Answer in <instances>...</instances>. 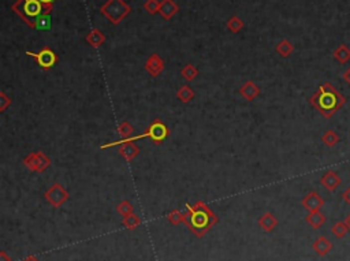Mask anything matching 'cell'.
I'll list each match as a JSON object with an SVG mask.
<instances>
[{
	"instance_id": "2e32d148",
	"label": "cell",
	"mask_w": 350,
	"mask_h": 261,
	"mask_svg": "<svg viewBox=\"0 0 350 261\" xmlns=\"http://www.w3.org/2000/svg\"><path fill=\"white\" fill-rule=\"evenodd\" d=\"M259 227L265 233H271L272 230L278 226V219L275 218L274 215L271 212H265L264 215H261L257 220Z\"/></svg>"
},
{
	"instance_id": "5b68a950",
	"label": "cell",
	"mask_w": 350,
	"mask_h": 261,
	"mask_svg": "<svg viewBox=\"0 0 350 261\" xmlns=\"http://www.w3.org/2000/svg\"><path fill=\"white\" fill-rule=\"evenodd\" d=\"M23 164L29 171L36 174H43L51 166V159L44 152H30L23 158Z\"/></svg>"
},
{
	"instance_id": "3957f363",
	"label": "cell",
	"mask_w": 350,
	"mask_h": 261,
	"mask_svg": "<svg viewBox=\"0 0 350 261\" xmlns=\"http://www.w3.org/2000/svg\"><path fill=\"white\" fill-rule=\"evenodd\" d=\"M130 11V5L126 4L123 0H107L100 8V12L114 25H118L119 22L124 19Z\"/></svg>"
},
{
	"instance_id": "e0dca14e",
	"label": "cell",
	"mask_w": 350,
	"mask_h": 261,
	"mask_svg": "<svg viewBox=\"0 0 350 261\" xmlns=\"http://www.w3.org/2000/svg\"><path fill=\"white\" fill-rule=\"evenodd\" d=\"M334 59L340 63V65H346L350 60V48L345 44H340L334 51Z\"/></svg>"
},
{
	"instance_id": "836d02e7",
	"label": "cell",
	"mask_w": 350,
	"mask_h": 261,
	"mask_svg": "<svg viewBox=\"0 0 350 261\" xmlns=\"http://www.w3.org/2000/svg\"><path fill=\"white\" fill-rule=\"evenodd\" d=\"M342 198H344V201H345L348 205H350V186L342 193Z\"/></svg>"
},
{
	"instance_id": "f546056e",
	"label": "cell",
	"mask_w": 350,
	"mask_h": 261,
	"mask_svg": "<svg viewBox=\"0 0 350 261\" xmlns=\"http://www.w3.org/2000/svg\"><path fill=\"white\" fill-rule=\"evenodd\" d=\"M243 27L242 19H239L238 16H232L227 22V29L233 33H238Z\"/></svg>"
},
{
	"instance_id": "83f0119b",
	"label": "cell",
	"mask_w": 350,
	"mask_h": 261,
	"mask_svg": "<svg viewBox=\"0 0 350 261\" xmlns=\"http://www.w3.org/2000/svg\"><path fill=\"white\" fill-rule=\"evenodd\" d=\"M122 224H123L124 227L127 230H134L137 229L138 226L141 224V219L137 216V215H129V216H126V218H123V220H122Z\"/></svg>"
},
{
	"instance_id": "cb8c5ba5",
	"label": "cell",
	"mask_w": 350,
	"mask_h": 261,
	"mask_svg": "<svg viewBox=\"0 0 350 261\" xmlns=\"http://www.w3.org/2000/svg\"><path fill=\"white\" fill-rule=\"evenodd\" d=\"M181 76H182L183 80H186L188 82H192L199 76V70L193 65L189 63V65L185 66L182 70H181Z\"/></svg>"
},
{
	"instance_id": "30bf717a",
	"label": "cell",
	"mask_w": 350,
	"mask_h": 261,
	"mask_svg": "<svg viewBox=\"0 0 350 261\" xmlns=\"http://www.w3.org/2000/svg\"><path fill=\"white\" fill-rule=\"evenodd\" d=\"M145 70L153 78H156L164 70V60L157 54H152L145 62Z\"/></svg>"
},
{
	"instance_id": "6da1fadb",
	"label": "cell",
	"mask_w": 350,
	"mask_h": 261,
	"mask_svg": "<svg viewBox=\"0 0 350 261\" xmlns=\"http://www.w3.org/2000/svg\"><path fill=\"white\" fill-rule=\"evenodd\" d=\"M308 101L312 107L318 109L319 114L323 118L330 119L345 105L346 97L333 84L324 82L319 87L318 92L313 93Z\"/></svg>"
},
{
	"instance_id": "74e56055",
	"label": "cell",
	"mask_w": 350,
	"mask_h": 261,
	"mask_svg": "<svg viewBox=\"0 0 350 261\" xmlns=\"http://www.w3.org/2000/svg\"><path fill=\"white\" fill-rule=\"evenodd\" d=\"M345 224H346V226H348V230H349V231H350V213L345 218Z\"/></svg>"
},
{
	"instance_id": "8992f818",
	"label": "cell",
	"mask_w": 350,
	"mask_h": 261,
	"mask_svg": "<svg viewBox=\"0 0 350 261\" xmlns=\"http://www.w3.org/2000/svg\"><path fill=\"white\" fill-rule=\"evenodd\" d=\"M115 145H119V155L124 159L126 163H131L140 153V148L135 145L134 142H129L124 141V140H120V141H115V142H108L106 145H102L100 149H106V148H111L115 147Z\"/></svg>"
},
{
	"instance_id": "8d00e7d4",
	"label": "cell",
	"mask_w": 350,
	"mask_h": 261,
	"mask_svg": "<svg viewBox=\"0 0 350 261\" xmlns=\"http://www.w3.org/2000/svg\"><path fill=\"white\" fill-rule=\"evenodd\" d=\"M22 261H40L36 256H27L26 259H23Z\"/></svg>"
},
{
	"instance_id": "d590c367",
	"label": "cell",
	"mask_w": 350,
	"mask_h": 261,
	"mask_svg": "<svg viewBox=\"0 0 350 261\" xmlns=\"http://www.w3.org/2000/svg\"><path fill=\"white\" fill-rule=\"evenodd\" d=\"M0 261H11V257L4 251L0 252Z\"/></svg>"
},
{
	"instance_id": "277c9868",
	"label": "cell",
	"mask_w": 350,
	"mask_h": 261,
	"mask_svg": "<svg viewBox=\"0 0 350 261\" xmlns=\"http://www.w3.org/2000/svg\"><path fill=\"white\" fill-rule=\"evenodd\" d=\"M168 136H170V130H168L167 126L164 125L163 122H160L159 119H156L148 129H146L145 133L131 137V138H127V140H124V141L134 142L137 141V140H141V138H151L155 145H160Z\"/></svg>"
},
{
	"instance_id": "603a6c76",
	"label": "cell",
	"mask_w": 350,
	"mask_h": 261,
	"mask_svg": "<svg viewBox=\"0 0 350 261\" xmlns=\"http://www.w3.org/2000/svg\"><path fill=\"white\" fill-rule=\"evenodd\" d=\"M341 141V137L335 133L334 130H327L322 136V142L327 148H334L338 142Z\"/></svg>"
},
{
	"instance_id": "52a82bcc",
	"label": "cell",
	"mask_w": 350,
	"mask_h": 261,
	"mask_svg": "<svg viewBox=\"0 0 350 261\" xmlns=\"http://www.w3.org/2000/svg\"><path fill=\"white\" fill-rule=\"evenodd\" d=\"M45 200L54 208H60L69 200V191L66 190L60 183H54L48 190L44 193Z\"/></svg>"
},
{
	"instance_id": "f35d334b",
	"label": "cell",
	"mask_w": 350,
	"mask_h": 261,
	"mask_svg": "<svg viewBox=\"0 0 350 261\" xmlns=\"http://www.w3.org/2000/svg\"><path fill=\"white\" fill-rule=\"evenodd\" d=\"M40 1H41L43 4H52V1H54V0H40Z\"/></svg>"
},
{
	"instance_id": "9a60e30c",
	"label": "cell",
	"mask_w": 350,
	"mask_h": 261,
	"mask_svg": "<svg viewBox=\"0 0 350 261\" xmlns=\"http://www.w3.org/2000/svg\"><path fill=\"white\" fill-rule=\"evenodd\" d=\"M178 11H179V7L175 4L174 0H162V1H160L159 12H160V15H162L166 21L171 19Z\"/></svg>"
},
{
	"instance_id": "ac0fdd59",
	"label": "cell",
	"mask_w": 350,
	"mask_h": 261,
	"mask_svg": "<svg viewBox=\"0 0 350 261\" xmlns=\"http://www.w3.org/2000/svg\"><path fill=\"white\" fill-rule=\"evenodd\" d=\"M305 220H307V223L309 224L312 229L318 230L320 229V227L324 224V222H326V216H324L323 213L320 212V211H315V212L308 213Z\"/></svg>"
},
{
	"instance_id": "4316f807",
	"label": "cell",
	"mask_w": 350,
	"mask_h": 261,
	"mask_svg": "<svg viewBox=\"0 0 350 261\" xmlns=\"http://www.w3.org/2000/svg\"><path fill=\"white\" fill-rule=\"evenodd\" d=\"M331 233H333V235H334L335 238L341 240V238H344V237L349 233V230H348V226L345 224V222H337V223L331 227Z\"/></svg>"
},
{
	"instance_id": "f1b7e54d",
	"label": "cell",
	"mask_w": 350,
	"mask_h": 261,
	"mask_svg": "<svg viewBox=\"0 0 350 261\" xmlns=\"http://www.w3.org/2000/svg\"><path fill=\"white\" fill-rule=\"evenodd\" d=\"M23 1H25V0H16L15 3L11 5V8H12V11H15L16 14L21 16L22 19H23V22H26L29 26L34 27V26H33L32 22L29 21L26 16H25V14H23Z\"/></svg>"
},
{
	"instance_id": "d6986e66",
	"label": "cell",
	"mask_w": 350,
	"mask_h": 261,
	"mask_svg": "<svg viewBox=\"0 0 350 261\" xmlns=\"http://www.w3.org/2000/svg\"><path fill=\"white\" fill-rule=\"evenodd\" d=\"M87 43L91 45V47H93V48H99L100 45H103V43L106 41V36L103 34L102 30H99V29H93L89 34L87 36Z\"/></svg>"
},
{
	"instance_id": "4dcf8cb0",
	"label": "cell",
	"mask_w": 350,
	"mask_h": 261,
	"mask_svg": "<svg viewBox=\"0 0 350 261\" xmlns=\"http://www.w3.org/2000/svg\"><path fill=\"white\" fill-rule=\"evenodd\" d=\"M144 8H145L151 15H153V14H156V12H159V8H160V3L157 1V0H146L145 3H144Z\"/></svg>"
},
{
	"instance_id": "d6a6232c",
	"label": "cell",
	"mask_w": 350,
	"mask_h": 261,
	"mask_svg": "<svg viewBox=\"0 0 350 261\" xmlns=\"http://www.w3.org/2000/svg\"><path fill=\"white\" fill-rule=\"evenodd\" d=\"M11 98L5 94L4 92H0V112H4L5 109L8 108V105H11Z\"/></svg>"
},
{
	"instance_id": "7c38bea8",
	"label": "cell",
	"mask_w": 350,
	"mask_h": 261,
	"mask_svg": "<svg viewBox=\"0 0 350 261\" xmlns=\"http://www.w3.org/2000/svg\"><path fill=\"white\" fill-rule=\"evenodd\" d=\"M23 14L25 16H32L37 18L43 14V3L40 0H25L23 1ZM29 19V18H27ZM30 21V19H29ZM33 23V22H32ZM33 26L36 27V23H33Z\"/></svg>"
},
{
	"instance_id": "8fae6325",
	"label": "cell",
	"mask_w": 350,
	"mask_h": 261,
	"mask_svg": "<svg viewBox=\"0 0 350 261\" xmlns=\"http://www.w3.org/2000/svg\"><path fill=\"white\" fill-rule=\"evenodd\" d=\"M341 183H342V179H341L338 173H335L334 170L326 171V173L322 175V178H320V185L329 191L337 190L338 186H341Z\"/></svg>"
},
{
	"instance_id": "4fadbf2b",
	"label": "cell",
	"mask_w": 350,
	"mask_h": 261,
	"mask_svg": "<svg viewBox=\"0 0 350 261\" xmlns=\"http://www.w3.org/2000/svg\"><path fill=\"white\" fill-rule=\"evenodd\" d=\"M312 249L315 251V253L320 257H324L329 255L331 249H333V244L330 242L326 237L320 235L316 238V241L312 244Z\"/></svg>"
},
{
	"instance_id": "1f68e13d",
	"label": "cell",
	"mask_w": 350,
	"mask_h": 261,
	"mask_svg": "<svg viewBox=\"0 0 350 261\" xmlns=\"http://www.w3.org/2000/svg\"><path fill=\"white\" fill-rule=\"evenodd\" d=\"M51 26V19H49V15H40L36 19V27L37 29H48Z\"/></svg>"
},
{
	"instance_id": "ffe728a7",
	"label": "cell",
	"mask_w": 350,
	"mask_h": 261,
	"mask_svg": "<svg viewBox=\"0 0 350 261\" xmlns=\"http://www.w3.org/2000/svg\"><path fill=\"white\" fill-rule=\"evenodd\" d=\"M167 220L174 226H178V224L185 223L188 224L189 220V212L186 211V213L181 212V211H171V212L167 215Z\"/></svg>"
},
{
	"instance_id": "44dd1931",
	"label": "cell",
	"mask_w": 350,
	"mask_h": 261,
	"mask_svg": "<svg viewBox=\"0 0 350 261\" xmlns=\"http://www.w3.org/2000/svg\"><path fill=\"white\" fill-rule=\"evenodd\" d=\"M194 97V90L189 85H183L177 90V98H179V101H182L183 104L190 103Z\"/></svg>"
},
{
	"instance_id": "7402d4cb",
	"label": "cell",
	"mask_w": 350,
	"mask_h": 261,
	"mask_svg": "<svg viewBox=\"0 0 350 261\" xmlns=\"http://www.w3.org/2000/svg\"><path fill=\"white\" fill-rule=\"evenodd\" d=\"M275 51H276L282 58H289V56L294 52V47H293V44H291L289 40H282V41L276 45Z\"/></svg>"
},
{
	"instance_id": "484cf974",
	"label": "cell",
	"mask_w": 350,
	"mask_h": 261,
	"mask_svg": "<svg viewBox=\"0 0 350 261\" xmlns=\"http://www.w3.org/2000/svg\"><path fill=\"white\" fill-rule=\"evenodd\" d=\"M117 212H118L120 216L126 218V216H129V215H133V213H134V207L131 205V202L130 201L123 200V201H120L118 204V207H117Z\"/></svg>"
},
{
	"instance_id": "9c48e42d",
	"label": "cell",
	"mask_w": 350,
	"mask_h": 261,
	"mask_svg": "<svg viewBox=\"0 0 350 261\" xmlns=\"http://www.w3.org/2000/svg\"><path fill=\"white\" fill-rule=\"evenodd\" d=\"M324 204H326L324 198L319 194L318 191H311V193H308L301 201V205L307 209L308 212L320 211V209L324 207Z\"/></svg>"
},
{
	"instance_id": "d4e9b609",
	"label": "cell",
	"mask_w": 350,
	"mask_h": 261,
	"mask_svg": "<svg viewBox=\"0 0 350 261\" xmlns=\"http://www.w3.org/2000/svg\"><path fill=\"white\" fill-rule=\"evenodd\" d=\"M117 131L119 133V136L122 137V140H127V138H131V136L134 134V127L130 125L129 122H122L118 126Z\"/></svg>"
},
{
	"instance_id": "ba28073f",
	"label": "cell",
	"mask_w": 350,
	"mask_h": 261,
	"mask_svg": "<svg viewBox=\"0 0 350 261\" xmlns=\"http://www.w3.org/2000/svg\"><path fill=\"white\" fill-rule=\"evenodd\" d=\"M26 55H29V56H32V58H34V59L37 60V65L40 66L41 69H44V70H49V69L54 67V66L56 65V62H58L56 54H55L52 49L49 48H43L38 54H34V52L27 51Z\"/></svg>"
},
{
	"instance_id": "5bb4252c",
	"label": "cell",
	"mask_w": 350,
	"mask_h": 261,
	"mask_svg": "<svg viewBox=\"0 0 350 261\" xmlns=\"http://www.w3.org/2000/svg\"><path fill=\"white\" fill-rule=\"evenodd\" d=\"M239 94L242 96L245 100L252 101L260 94V87L254 84L253 81H248L243 84L242 87H239Z\"/></svg>"
},
{
	"instance_id": "7a4b0ae2",
	"label": "cell",
	"mask_w": 350,
	"mask_h": 261,
	"mask_svg": "<svg viewBox=\"0 0 350 261\" xmlns=\"http://www.w3.org/2000/svg\"><path fill=\"white\" fill-rule=\"evenodd\" d=\"M186 211L189 212V220L186 226L192 230V233L197 238H201L207 231H210L219 222V218L203 201H197L193 207L186 204Z\"/></svg>"
},
{
	"instance_id": "e575fe53",
	"label": "cell",
	"mask_w": 350,
	"mask_h": 261,
	"mask_svg": "<svg viewBox=\"0 0 350 261\" xmlns=\"http://www.w3.org/2000/svg\"><path fill=\"white\" fill-rule=\"evenodd\" d=\"M342 78H344V81H345L350 87V67L345 71V73H344V74H342Z\"/></svg>"
}]
</instances>
